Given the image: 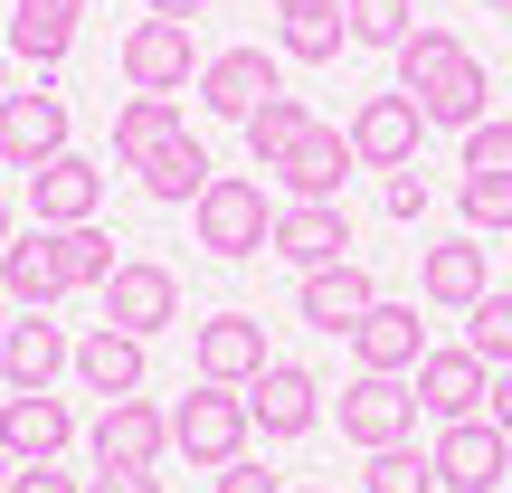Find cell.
<instances>
[{
    "instance_id": "1",
    "label": "cell",
    "mask_w": 512,
    "mask_h": 493,
    "mask_svg": "<svg viewBox=\"0 0 512 493\" xmlns=\"http://www.w3.org/2000/svg\"><path fill=\"white\" fill-rule=\"evenodd\" d=\"M190 228H200V247L219 256V266H247V256L275 247V209H266V190L238 181V171H219V181L190 200Z\"/></svg>"
},
{
    "instance_id": "2",
    "label": "cell",
    "mask_w": 512,
    "mask_h": 493,
    "mask_svg": "<svg viewBox=\"0 0 512 493\" xmlns=\"http://www.w3.org/2000/svg\"><path fill=\"white\" fill-rule=\"evenodd\" d=\"M247 427H256V418H247V389L200 380L181 408H171V456H190V465H209V475H219V465L247 456Z\"/></svg>"
},
{
    "instance_id": "3",
    "label": "cell",
    "mask_w": 512,
    "mask_h": 493,
    "mask_svg": "<svg viewBox=\"0 0 512 493\" xmlns=\"http://www.w3.org/2000/svg\"><path fill=\"white\" fill-rule=\"evenodd\" d=\"M418 389L408 380H389V370H351V389H342V437L361 446V456H380V446H408L418 437Z\"/></svg>"
},
{
    "instance_id": "4",
    "label": "cell",
    "mask_w": 512,
    "mask_h": 493,
    "mask_svg": "<svg viewBox=\"0 0 512 493\" xmlns=\"http://www.w3.org/2000/svg\"><path fill=\"white\" fill-rule=\"evenodd\" d=\"M408 389H418V408L437 427H456V418H484V399H494V361H484L475 342H456V351H427L418 370H408Z\"/></svg>"
},
{
    "instance_id": "5",
    "label": "cell",
    "mask_w": 512,
    "mask_h": 493,
    "mask_svg": "<svg viewBox=\"0 0 512 493\" xmlns=\"http://www.w3.org/2000/svg\"><path fill=\"white\" fill-rule=\"evenodd\" d=\"M67 152V95L57 86H10L0 95V171H38Z\"/></svg>"
},
{
    "instance_id": "6",
    "label": "cell",
    "mask_w": 512,
    "mask_h": 493,
    "mask_svg": "<svg viewBox=\"0 0 512 493\" xmlns=\"http://www.w3.org/2000/svg\"><path fill=\"white\" fill-rule=\"evenodd\" d=\"M351 152H361V171H380V181H389V171H408V162H418V133H427V114H418V95H399V86H389V95H361V114H351Z\"/></svg>"
},
{
    "instance_id": "7",
    "label": "cell",
    "mask_w": 512,
    "mask_h": 493,
    "mask_svg": "<svg viewBox=\"0 0 512 493\" xmlns=\"http://www.w3.org/2000/svg\"><path fill=\"white\" fill-rule=\"evenodd\" d=\"M105 323L133 332V342L171 332V323H181V275L152 266V256H124V266H114V285H105Z\"/></svg>"
},
{
    "instance_id": "8",
    "label": "cell",
    "mask_w": 512,
    "mask_h": 493,
    "mask_svg": "<svg viewBox=\"0 0 512 493\" xmlns=\"http://www.w3.org/2000/svg\"><path fill=\"white\" fill-rule=\"evenodd\" d=\"M190 76H200L190 19H133V29H124V86L133 95H181Z\"/></svg>"
},
{
    "instance_id": "9",
    "label": "cell",
    "mask_w": 512,
    "mask_h": 493,
    "mask_svg": "<svg viewBox=\"0 0 512 493\" xmlns=\"http://www.w3.org/2000/svg\"><path fill=\"white\" fill-rule=\"evenodd\" d=\"M266 256H285L294 275L342 266V256H351V209L342 200H285V209H275V247Z\"/></svg>"
},
{
    "instance_id": "10",
    "label": "cell",
    "mask_w": 512,
    "mask_h": 493,
    "mask_svg": "<svg viewBox=\"0 0 512 493\" xmlns=\"http://www.w3.org/2000/svg\"><path fill=\"white\" fill-rule=\"evenodd\" d=\"M0 294H10V313H57L76 294L67 266H57V228H19L0 247Z\"/></svg>"
},
{
    "instance_id": "11",
    "label": "cell",
    "mask_w": 512,
    "mask_h": 493,
    "mask_svg": "<svg viewBox=\"0 0 512 493\" xmlns=\"http://www.w3.org/2000/svg\"><path fill=\"white\" fill-rule=\"evenodd\" d=\"M427 456H437V484H456V493H494L512 475V437H503L494 418H456Z\"/></svg>"
},
{
    "instance_id": "12",
    "label": "cell",
    "mask_w": 512,
    "mask_h": 493,
    "mask_svg": "<svg viewBox=\"0 0 512 493\" xmlns=\"http://www.w3.org/2000/svg\"><path fill=\"white\" fill-rule=\"evenodd\" d=\"M0 446H10V465H57L76 446L67 399H48V389H10V399H0Z\"/></svg>"
},
{
    "instance_id": "13",
    "label": "cell",
    "mask_w": 512,
    "mask_h": 493,
    "mask_svg": "<svg viewBox=\"0 0 512 493\" xmlns=\"http://www.w3.org/2000/svg\"><path fill=\"white\" fill-rule=\"evenodd\" d=\"M342 342H351V361H361V370H389V380H408V370L427 361V323H418V304H389V294L342 332Z\"/></svg>"
},
{
    "instance_id": "14",
    "label": "cell",
    "mask_w": 512,
    "mask_h": 493,
    "mask_svg": "<svg viewBox=\"0 0 512 493\" xmlns=\"http://www.w3.org/2000/svg\"><path fill=\"white\" fill-rule=\"evenodd\" d=\"M95 465H162L171 456V408H152L143 389L133 399H105V418H95Z\"/></svg>"
},
{
    "instance_id": "15",
    "label": "cell",
    "mask_w": 512,
    "mask_h": 493,
    "mask_svg": "<svg viewBox=\"0 0 512 493\" xmlns=\"http://www.w3.org/2000/svg\"><path fill=\"white\" fill-rule=\"evenodd\" d=\"M418 294L446 304V313H475L484 294H494V247H484V238H437L418 256Z\"/></svg>"
},
{
    "instance_id": "16",
    "label": "cell",
    "mask_w": 512,
    "mask_h": 493,
    "mask_svg": "<svg viewBox=\"0 0 512 493\" xmlns=\"http://www.w3.org/2000/svg\"><path fill=\"white\" fill-rule=\"evenodd\" d=\"M29 209H38V228H86L105 209V171L86 152H57V162L29 171Z\"/></svg>"
},
{
    "instance_id": "17",
    "label": "cell",
    "mask_w": 512,
    "mask_h": 493,
    "mask_svg": "<svg viewBox=\"0 0 512 493\" xmlns=\"http://www.w3.org/2000/svg\"><path fill=\"white\" fill-rule=\"evenodd\" d=\"M247 418L266 427V437H304V427L323 418V380H313L304 361H266L247 380Z\"/></svg>"
},
{
    "instance_id": "18",
    "label": "cell",
    "mask_w": 512,
    "mask_h": 493,
    "mask_svg": "<svg viewBox=\"0 0 512 493\" xmlns=\"http://www.w3.org/2000/svg\"><path fill=\"white\" fill-rule=\"evenodd\" d=\"M190 361H200V380H228V389H247L256 370L275 361V351H266V323H256V313H209V323L190 332Z\"/></svg>"
},
{
    "instance_id": "19",
    "label": "cell",
    "mask_w": 512,
    "mask_h": 493,
    "mask_svg": "<svg viewBox=\"0 0 512 493\" xmlns=\"http://www.w3.org/2000/svg\"><path fill=\"white\" fill-rule=\"evenodd\" d=\"M266 95H285V76H275V57H266V48H219V57L200 67V105H209V114H228V124H247Z\"/></svg>"
},
{
    "instance_id": "20",
    "label": "cell",
    "mask_w": 512,
    "mask_h": 493,
    "mask_svg": "<svg viewBox=\"0 0 512 493\" xmlns=\"http://www.w3.org/2000/svg\"><path fill=\"white\" fill-rule=\"evenodd\" d=\"M57 370H76V342L48 313H10V332H0V380L10 389H57Z\"/></svg>"
},
{
    "instance_id": "21",
    "label": "cell",
    "mask_w": 512,
    "mask_h": 493,
    "mask_svg": "<svg viewBox=\"0 0 512 493\" xmlns=\"http://www.w3.org/2000/svg\"><path fill=\"white\" fill-rule=\"evenodd\" d=\"M370 304H380V285H370L361 256H342V266H323V275H304V285H294V313H304L313 332H351Z\"/></svg>"
},
{
    "instance_id": "22",
    "label": "cell",
    "mask_w": 512,
    "mask_h": 493,
    "mask_svg": "<svg viewBox=\"0 0 512 493\" xmlns=\"http://www.w3.org/2000/svg\"><path fill=\"white\" fill-rule=\"evenodd\" d=\"M181 133H190L181 124V95H124V105H114V162L143 171V162H162Z\"/></svg>"
},
{
    "instance_id": "23",
    "label": "cell",
    "mask_w": 512,
    "mask_h": 493,
    "mask_svg": "<svg viewBox=\"0 0 512 493\" xmlns=\"http://www.w3.org/2000/svg\"><path fill=\"white\" fill-rule=\"evenodd\" d=\"M361 171V152H351V133H332V124H313L304 143H294V162L275 171L285 181V200H342V181Z\"/></svg>"
},
{
    "instance_id": "24",
    "label": "cell",
    "mask_w": 512,
    "mask_h": 493,
    "mask_svg": "<svg viewBox=\"0 0 512 493\" xmlns=\"http://www.w3.org/2000/svg\"><path fill=\"white\" fill-rule=\"evenodd\" d=\"M76 10H86V0H10V57H29L38 76H57L67 48H76Z\"/></svg>"
},
{
    "instance_id": "25",
    "label": "cell",
    "mask_w": 512,
    "mask_h": 493,
    "mask_svg": "<svg viewBox=\"0 0 512 493\" xmlns=\"http://www.w3.org/2000/svg\"><path fill=\"white\" fill-rule=\"evenodd\" d=\"M76 380H86L95 399H133V389H143V342L114 332V323H95L86 342H76Z\"/></svg>"
},
{
    "instance_id": "26",
    "label": "cell",
    "mask_w": 512,
    "mask_h": 493,
    "mask_svg": "<svg viewBox=\"0 0 512 493\" xmlns=\"http://www.w3.org/2000/svg\"><path fill=\"white\" fill-rule=\"evenodd\" d=\"M418 114H427V124H446V133H475L484 114H494V76H484V57H456V67L418 95Z\"/></svg>"
},
{
    "instance_id": "27",
    "label": "cell",
    "mask_w": 512,
    "mask_h": 493,
    "mask_svg": "<svg viewBox=\"0 0 512 493\" xmlns=\"http://www.w3.org/2000/svg\"><path fill=\"white\" fill-rule=\"evenodd\" d=\"M238 133H247V162H256V171H285L294 143L313 133V114H304V95H266V105H256Z\"/></svg>"
},
{
    "instance_id": "28",
    "label": "cell",
    "mask_w": 512,
    "mask_h": 493,
    "mask_svg": "<svg viewBox=\"0 0 512 493\" xmlns=\"http://www.w3.org/2000/svg\"><path fill=\"white\" fill-rule=\"evenodd\" d=\"M389 57H399V95H427V86H437V76L465 57V38H456V29H437V19H418V29H408Z\"/></svg>"
},
{
    "instance_id": "29",
    "label": "cell",
    "mask_w": 512,
    "mask_h": 493,
    "mask_svg": "<svg viewBox=\"0 0 512 493\" xmlns=\"http://www.w3.org/2000/svg\"><path fill=\"white\" fill-rule=\"evenodd\" d=\"M209 181H219V171H209V152L190 143V133H181V143L162 152V162H143V190H152L162 209H190V200H200Z\"/></svg>"
},
{
    "instance_id": "30",
    "label": "cell",
    "mask_w": 512,
    "mask_h": 493,
    "mask_svg": "<svg viewBox=\"0 0 512 493\" xmlns=\"http://www.w3.org/2000/svg\"><path fill=\"white\" fill-rule=\"evenodd\" d=\"M57 266H67V285H76V294H105L124 256H114V238L86 219V228H57Z\"/></svg>"
},
{
    "instance_id": "31",
    "label": "cell",
    "mask_w": 512,
    "mask_h": 493,
    "mask_svg": "<svg viewBox=\"0 0 512 493\" xmlns=\"http://www.w3.org/2000/svg\"><path fill=\"white\" fill-rule=\"evenodd\" d=\"M361 493H437V456H427L418 437H408V446H380V456L361 465Z\"/></svg>"
},
{
    "instance_id": "32",
    "label": "cell",
    "mask_w": 512,
    "mask_h": 493,
    "mask_svg": "<svg viewBox=\"0 0 512 493\" xmlns=\"http://www.w3.org/2000/svg\"><path fill=\"white\" fill-rule=\"evenodd\" d=\"M342 19H351V48H399L427 10L418 0H342Z\"/></svg>"
},
{
    "instance_id": "33",
    "label": "cell",
    "mask_w": 512,
    "mask_h": 493,
    "mask_svg": "<svg viewBox=\"0 0 512 493\" xmlns=\"http://www.w3.org/2000/svg\"><path fill=\"white\" fill-rule=\"evenodd\" d=\"M465 342H475L494 370H512V285H494L475 313H465Z\"/></svg>"
},
{
    "instance_id": "34",
    "label": "cell",
    "mask_w": 512,
    "mask_h": 493,
    "mask_svg": "<svg viewBox=\"0 0 512 493\" xmlns=\"http://www.w3.org/2000/svg\"><path fill=\"white\" fill-rule=\"evenodd\" d=\"M342 38H351L342 10H323V19H285V57H294V67H332V57H342Z\"/></svg>"
},
{
    "instance_id": "35",
    "label": "cell",
    "mask_w": 512,
    "mask_h": 493,
    "mask_svg": "<svg viewBox=\"0 0 512 493\" xmlns=\"http://www.w3.org/2000/svg\"><path fill=\"white\" fill-rule=\"evenodd\" d=\"M456 200H465V228H475V238H484V228L503 238V228H512V171H475Z\"/></svg>"
},
{
    "instance_id": "36",
    "label": "cell",
    "mask_w": 512,
    "mask_h": 493,
    "mask_svg": "<svg viewBox=\"0 0 512 493\" xmlns=\"http://www.w3.org/2000/svg\"><path fill=\"white\" fill-rule=\"evenodd\" d=\"M475 171H512V114H484L475 133H465V181Z\"/></svg>"
},
{
    "instance_id": "37",
    "label": "cell",
    "mask_w": 512,
    "mask_h": 493,
    "mask_svg": "<svg viewBox=\"0 0 512 493\" xmlns=\"http://www.w3.org/2000/svg\"><path fill=\"white\" fill-rule=\"evenodd\" d=\"M86 493H162V465H95Z\"/></svg>"
},
{
    "instance_id": "38",
    "label": "cell",
    "mask_w": 512,
    "mask_h": 493,
    "mask_svg": "<svg viewBox=\"0 0 512 493\" xmlns=\"http://www.w3.org/2000/svg\"><path fill=\"white\" fill-rule=\"evenodd\" d=\"M380 200H389V219H427V181H418V162H408V171H389V181H380Z\"/></svg>"
},
{
    "instance_id": "39",
    "label": "cell",
    "mask_w": 512,
    "mask_h": 493,
    "mask_svg": "<svg viewBox=\"0 0 512 493\" xmlns=\"http://www.w3.org/2000/svg\"><path fill=\"white\" fill-rule=\"evenodd\" d=\"M219 493H285V475H266L256 456H238V465H219Z\"/></svg>"
},
{
    "instance_id": "40",
    "label": "cell",
    "mask_w": 512,
    "mask_h": 493,
    "mask_svg": "<svg viewBox=\"0 0 512 493\" xmlns=\"http://www.w3.org/2000/svg\"><path fill=\"white\" fill-rule=\"evenodd\" d=\"M10 493H86V484H76L67 465H19V475H10Z\"/></svg>"
},
{
    "instance_id": "41",
    "label": "cell",
    "mask_w": 512,
    "mask_h": 493,
    "mask_svg": "<svg viewBox=\"0 0 512 493\" xmlns=\"http://www.w3.org/2000/svg\"><path fill=\"white\" fill-rule=\"evenodd\" d=\"M484 418H494L503 437H512V370H494V399H484Z\"/></svg>"
},
{
    "instance_id": "42",
    "label": "cell",
    "mask_w": 512,
    "mask_h": 493,
    "mask_svg": "<svg viewBox=\"0 0 512 493\" xmlns=\"http://www.w3.org/2000/svg\"><path fill=\"white\" fill-rule=\"evenodd\" d=\"M323 10H342V0H275V19H323Z\"/></svg>"
},
{
    "instance_id": "43",
    "label": "cell",
    "mask_w": 512,
    "mask_h": 493,
    "mask_svg": "<svg viewBox=\"0 0 512 493\" xmlns=\"http://www.w3.org/2000/svg\"><path fill=\"white\" fill-rule=\"evenodd\" d=\"M143 10H152V19H200L209 0H143Z\"/></svg>"
},
{
    "instance_id": "44",
    "label": "cell",
    "mask_w": 512,
    "mask_h": 493,
    "mask_svg": "<svg viewBox=\"0 0 512 493\" xmlns=\"http://www.w3.org/2000/svg\"><path fill=\"white\" fill-rule=\"evenodd\" d=\"M10 238H19V219H10V200H0V247H10Z\"/></svg>"
},
{
    "instance_id": "45",
    "label": "cell",
    "mask_w": 512,
    "mask_h": 493,
    "mask_svg": "<svg viewBox=\"0 0 512 493\" xmlns=\"http://www.w3.org/2000/svg\"><path fill=\"white\" fill-rule=\"evenodd\" d=\"M10 475H19V465H10V446H0V493H10Z\"/></svg>"
},
{
    "instance_id": "46",
    "label": "cell",
    "mask_w": 512,
    "mask_h": 493,
    "mask_svg": "<svg viewBox=\"0 0 512 493\" xmlns=\"http://www.w3.org/2000/svg\"><path fill=\"white\" fill-rule=\"evenodd\" d=\"M0 95H10V48H0Z\"/></svg>"
},
{
    "instance_id": "47",
    "label": "cell",
    "mask_w": 512,
    "mask_h": 493,
    "mask_svg": "<svg viewBox=\"0 0 512 493\" xmlns=\"http://www.w3.org/2000/svg\"><path fill=\"white\" fill-rule=\"evenodd\" d=\"M0 332H10V294H0Z\"/></svg>"
},
{
    "instance_id": "48",
    "label": "cell",
    "mask_w": 512,
    "mask_h": 493,
    "mask_svg": "<svg viewBox=\"0 0 512 493\" xmlns=\"http://www.w3.org/2000/svg\"><path fill=\"white\" fill-rule=\"evenodd\" d=\"M484 10H503V19H512V0H484Z\"/></svg>"
},
{
    "instance_id": "49",
    "label": "cell",
    "mask_w": 512,
    "mask_h": 493,
    "mask_svg": "<svg viewBox=\"0 0 512 493\" xmlns=\"http://www.w3.org/2000/svg\"><path fill=\"white\" fill-rule=\"evenodd\" d=\"M285 493H323V484H285Z\"/></svg>"
}]
</instances>
